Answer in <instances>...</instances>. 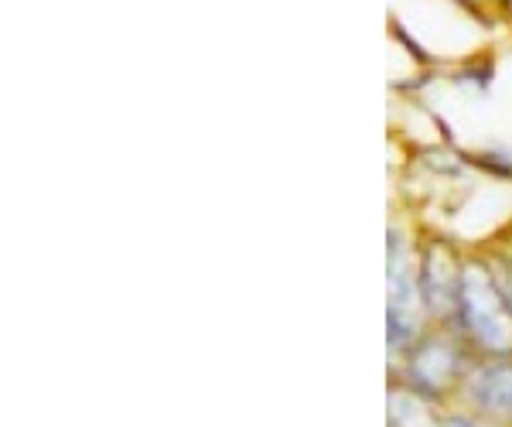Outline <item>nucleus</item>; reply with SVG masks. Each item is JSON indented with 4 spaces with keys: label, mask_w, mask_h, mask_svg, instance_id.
Listing matches in <instances>:
<instances>
[{
    "label": "nucleus",
    "mask_w": 512,
    "mask_h": 427,
    "mask_svg": "<svg viewBox=\"0 0 512 427\" xmlns=\"http://www.w3.org/2000/svg\"><path fill=\"white\" fill-rule=\"evenodd\" d=\"M458 311L465 318V325L472 328V335L492 352H506L512 346V325L502 311V298L492 287L489 274L482 267H468L458 277Z\"/></svg>",
    "instance_id": "obj_1"
},
{
    "label": "nucleus",
    "mask_w": 512,
    "mask_h": 427,
    "mask_svg": "<svg viewBox=\"0 0 512 427\" xmlns=\"http://www.w3.org/2000/svg\"><path fill=\"white\" fill-rule=\"evenodd\" d=\"M393 257H390V349H403L410 335L417 332V291L410 281L407 257L393 233Z\"/></svg>",
    "instance_id": "obj_2"
},
{
    "label": "nucleus",
    "mask_w": 512,
    "mask_h": 427,
    "mask_svg": "<svg viewBox=\"0 0 512 427\" xmlns=\"http://www.w3.org/2000/svg\"><path fill=\"white\" fill-rule=\"evenodd\" d=\"M472 397L492 414L512 417V366H485L472 380Z\"/></svg>",
    "instance_id": "obj_3"
},
{
    "label": "nucleus",
    "mask_w": 512,
    "mask_h": 427,
    "mask_svg": "<svg viewBox=\"0 0 512 427\" xmlns=\"http://www.w3.org/2000/svg\"><path fill=\"white\" fill-rule=\"evenodd\" d=\"M437 260H441V250L434 246V250L427 253L424 274H420V294H424L427 308H441L444 301H448V294H451V281H448V274L437 267Z\"/></svg>",
    "instance_id": "obj_4"
},
{
    "label": "nucleus",
    "mask_w": 512,
    "mask_h": 427,
    "mask_svg": "<svg viewBox=\"0 0 512 427\" xmlns=\"http://www.w3.org/2000/svg\"><path fill=\"white\" fill-rule=\"evenodd\" d=\"M420 373H424V380L427 383H441L444 376L451 373V366H454V356H451V349H444V346H434L424 352V356H420Z\"/></svg>",
    "instance_id": "obj_5"
},
{
    "label": "nucleus",
    "mask_w": 512,
    "mask_h": 427,
    "mask_svg": "<svg viewBox=\"0 0 512 427\" xmlns=\"http://www.w3.org/2000/svg\"><path fill=\"white\" fill-rule=\"evenodd\" d=\"M509 305H512V284H509Z\"/></svg>",
    "instance_id": "obj_6"
},
{
    "label": "nucleus",
    "mask_w": 512,
    "mask_h": 427,
    "mask_svg": "<svg viewBox=\"0 0 512 427\" xmlns=\"http://www.w3.org/2000/svg\"><path fill=\"white\" fill-rule=\"evenodd\" d=\"M506 4H512V0H506Z\"/></svg>",
    "instance_id": "obj_7"
}]
</instances>
